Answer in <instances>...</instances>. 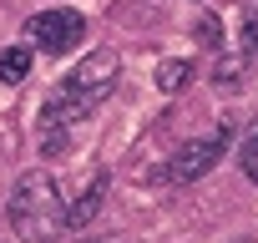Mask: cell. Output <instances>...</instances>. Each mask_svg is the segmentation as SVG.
Returning a JSON list of instances; mask_svg holds the SVG:
<instances>
[{"mask_svg": "<svg viewBox=\"0 0 258 243\" xmlns=\"http://www.w3.org/2000/svg\"><path fill=\"white\" fill-rule=\"evenodd\" d=\"M11 228L31 243H56L66 233V198L56 193V183L46 172H26L11 188Z\"/></svg>", "mask_w": 258, "mask_h": 243, "instance_id": "2", "label": "cell"}, {"mask_svg": "<svg viewBox=\"0 0 258 243\" xmlns=\"http://www.w3.org/2000/svg\"><path fill=\"white\" fill-rule=\"evenodd\" d=\"M187 76H192V66H187V61H167V66L157 71V81H162V91H177V86H182Z\"/></svg>", "mask_w": 258, "mask_h": 243, "instance_id": "8", "label": "cell"}, {"mask_svg": "<svg viewBox=\"0 0 258 243\" xmlns=\"http://www.w3.org/2000/svg\"><path fill=\"white\" fill-rule=\"evenodd\" d=\"M116 71H121V61H116V51H91L51 96H46V111H41V147L46 152H56L61 147V132L71 127V122H81V116H91L106 96H111V81H116Z\"/></svg>", "mask_w": 258, "mask_h": 243, "instance_id": "1", "label": "cell"}, {"mask_svg": "<svg viewBox=\"0 0 258 243\" xmlns=\"http://www.w3.org/2000/svg\"><path fill=\"white\" fill-rule=\"evenodd\" d=\"M96 208H101V177L81 193V198H71L66 203V228H81V223H91L96 218Z\"/></svg>", "mask_w": 258, "mask_h": 243, "instance_id": "5", "label": "cell"}, {"mask_svg": "<svg viewBox=\"0 0 258 243\" xmlns=\"http://www.w3.org/2000/svg\"><path fill=\"white\" fill-rule=\"evenodd\" d=\"M238 76H243L238 61H223V66H218V81H238Z\"/></svg>", "mask_w": 258, "mask_h": 243, "instance_id": "10", "label": "cell"}, {"mask_svg": "<svg viewBox=\"0 0 258 243\" xmlns=\"http://www.w3.org/2000/svg\"><path fill=\"white\" fill-rule=\"evenodd\" d=\"M31 76V51L26 46H6L0 51V81H26Z\"/></svg>", "mask_w": 258, "mask_h": 243, "instance_id": "6", "label": "cell"}, {"mask_svg": "<svg viewBox=\"0 0 258 243\" xmlns=\"http://www.w3.org/2000/svg\"><path fill=\"white\" fill-rule=\"evenodd\" d=\"M81 36H86V21H81L76 11H41V16L26 21V41H31L36 51H51V56L71 51Z\"/></svg>", "mask_w": 258, "mask_h": 243, "instance_id": "3", "label": "cell"}, {"mask_svg": "<svg viewBox=\"0 0 258 243\" xmlns=\"http://www.w3.org/2000/svg\"><path fill=\"white\" fill-rule=\"evenodd\" d=\"M238 167L248 172V183H258V127L243 137V152H238Z\"/></svg>", "mask_w": 258, "mask_h": 243, "instance_id": "7", "label": "cell"}, {"mask_svg": "<svg viewBox=\"0 0 258 243\" xmlns=\"http://www.w3.org/2000/svg\"><path fill=\"white\" fill-rule=\"evenodd\" d=\"M228 142H233V132L228 127H218V132H208V137H192L187 147H177V157H172V183H198L203 172H213L218 167V157L228 152Z\"/></svg>", "mask_w": 258, "mask_h": 243, "instance_id": "4", "label": "cell"}, {"mask_svg": "<svg viewBox=\"0 0 258 243\" xmlns=\"http://www.w3.org/2000/svg\"><path fill=\"white\" fill-rule=\"evenodd\" d=\"M243 46L258 51V0H253V6H243Z\"/></svg>", "mask_w": 258, "mask_h": 243, "instance_id": "9", "label": "cell"}]
</instances>
